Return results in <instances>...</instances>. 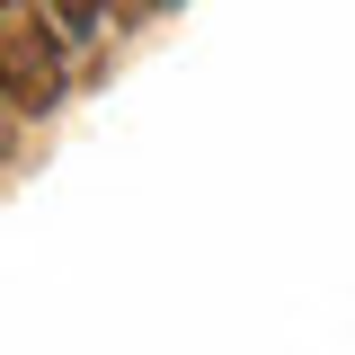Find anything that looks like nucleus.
I'll return each mask as SVG.
<instances>
[{"instance_id":"nucleus-1","label":"nucleus","mask_w":355,"mask_h":355,"mask_svg":"<svg viewBox=\"0 0 355 355\" xmlns=\"http://www.w3.org/2000/svg\"><path fill=\"white\" fill-rule=\"evenodd\" d=\"M0 89L18 116H44L62 98V27L44 0H0Z\"/></svg>"},{"instance_id":"nucleus-2","label":"nucleus","mask_w":355,"mask_h":355,"mask_svg":"<svg viewBox=\"0 0 355 355\" xmlns=\"http://www.w3.org/2000/svg\"><path fill=\"white\" fill-rule=\"evenodd\" d=\"M9 116H18V107H9V89H0V160H9Z\"/></svg>"}]
</instances>
